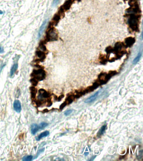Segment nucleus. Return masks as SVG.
Here are the masks:
<instances>
[{"label": "nucleus", "mask_w": 143, "mask_h": 161, "mask_svg": "<svg viewBox=\"0 0 143 161\" xmlns=\"http://www.w3.org/2000/svg\"><path fill=\"white\" fill-rule=\"evenodd\" d=\"M31 76L33 77L34 79L38 81H41L45 79L46 76V72L42 69L38 70H35L31 74Z\"/></svg>", "instance_id": "1"}, {"label": "nucleus", "mask_w": 143, "mask_h": 161, "mask_svg": "<svg viewBox=\"0 0 143 161\" xmlns=\"http://www.w3.org/2000/svg\"><path fill=\"white\" fill-rule=\"evenodd\" d=\"M58 39V34L53 28H51L46 34V40L47 41H56Z\"/></svg>", "instance_id": "2"}, {"label": "nucleus", "mask_w": 143, "mask_h": 161, "mask_svg": "<svg viewBox=\"0 0 143 161\" xmlns=\"http://www.w3.org/2000/svg\"><path fill=\"white\" fill-rule=\"evenodd\" d=\"M14 109L17 113H20L22 110L21 103L19 100H15L14 103Z\"/></svg>", "instance_id": "3"}, {"label": "nucleus", "mask_w": 143, "mask_h": 161, "mask_svg": "<svg viewBox=\"0 0 143 161\" xmlns=\"http://www.w3.org/2000/svg\"><path fill=\"white\" fill-rule=\"evenodd\" d=\"M49 94L45 90L43 89H40L39 90V94L38 97V99L40 100H42V99L46 98L49 97Z\"/></svg>", "instance_id": "4"}, {"label": "nucleus", "mask_w": 143, "mask_h": 161, "mask_svg": "<svg viewBox=\"0 0 143 161\" xmlns=\"http://www.w3.org/2000/svg\"><path fill=\"white\" fill-rule=\"evenodd\" d=\"M100 92L99 91L96 92L95 93V94H94L93 95H91V96L90 97L88 98L87 99H86L85 101V103H92V102H93L94 101H95V99H96V98L98 96Z\"/></svg>", "instance_id": "5"}, {"label": "nucleus", "mask_w": 143, "mask_h": 161, "mask_svg": "<svg viewBox=\"0 0 143 161\" xmlns=\"http://www.w3.org/2000/svg\"><path fill=\"white\" fill-rule=\"evenodd\" d=\"M36 54L37 55V57L38 58V60L41 61L42 60H44L45 58L46 57V54L42 50H37L36 52Z\"/></svg>", "instance_id": "6"}, {"label": "nucleus", "mask_w": 143, "mask_h": 161, "mask_svg": "<svg viewBox=\"0 0 143 161\" xmlns=\"http://www.w3.org/2000/svg\"><path fill=\"white\" fill-rule=\"evenodd\" d=\"M47 20H45V21H44L43 23L42 24V25H41V27H40L38 34V38H40L41 36H42V34L43 33L45 28H46V25H47Z\"/></svg>", "instance_id": "7"}, {"label": "nucleus", "mask_w": 143, "mask_h": 161, "mask_svg": "<svg viewBox=\"0 0 143 161\" xmlns=\"http://www.w3.org/2000/svg\"><path fill=\"white\" fill-rule=\"evenodd\" d=\"M40 130L39 125L36 124L32 125L31 126V132L32 135H35Z\"/></svg>", "instance_id": "8"}, {"label": "nucleus", "mask_w": 143, "mask_h": 161, "mask_svg": "<svg viewBox=\"0 0 143 161\" xmlns=\"http://www.w3.org/2000/svg\"><path fill=\"white\" fill-rule=\"evenodd\" d=\"M18 68V64H14L12 68H11L10 70V76L11 77L14 76L15 73L17 71V69Z\"/></svg>", "instance_id": "9"}, {"label": "nucleus", "mask_w": 143, "mask_h": 161, "mask_svg": "<svg viewBox=\"0 0 143 161\" xmlns=\"http://www.w3.org/2000/svg\"><path fill=\"white\" fill-rule=\"evenodd\" d=\"M49 134L50 132L48 131H45L42 132L41 134H40L38 136L36 137V140L37 141H40L42 138L47 136Z\"/></svg>", "instance_id": "10"}, {"label": "nucleus", "mask_w": 143, "mask_h": 161, "mask_svg": "<svg viewBox=\"0 0 143 161\" xmlns=\"http://www.w3.org/2000/svg\"><path fill=\"white\" fill-rule=\"evenodd\" d=\"M107 128V126L106 125H104L102 126L100 128V130H99L98 132L97 133V136L100 137L102 135L105 133V130H106Z\"/></svg>", "instance_id": "11"}, {"label": "nucleus", "mask_w": 143, "mask_h": 161, "mask_svg": "<svg viewBox=\"0 0 143 161\" xmlns=\"http://www.w3.org/2000/svg\"><path fill=\"white\" fill-rule=\"evenodd\" d=\"M30 90L31 92V94H32V98H35V97H36V94H37V89H36L34 87H32L30 88Z\"/></svg>", "instance_id": "12"}, {"label": "nucleus", "mask_w": 143, "mask_h": 161, "mask_svg": "<svg viewBox=\"0 0 143 161\" xmlns=\"http://www.w3.org/2000/svg\"><path fill=\"white\" fill-rule=\"evenodd\" d=\"M141 56V53H139V54H138L137 56L136 57V58H135V59H134V61H133V64H137L139 61V60H140V57Z\"/></svg>", "instance_id": "13"}, {"label": "nucleus", "mask_w": 143, "mask_h": 161, "mask_svg": "<svg viewBox=\"0 0 143 161\" xmlns=\"http://www.w3.org/2000/svg\"><path fill=\"white\" fill-rule=\"evenodd\" d=\"M32 159H33V157L32 155H30L24 157L22 160L25 161H30L32 160Z\"/></svg>", "instance_id": "14"}, {"label": "nucleus", "mask_w": 143, "mask_h": 161, "mask_svg": "<svg viewBox=\"0 0 143 161\" xmlns=\"http://www.w3.org/2000/svg\"><path fill=\"white\" fill-rule=\"evenodd\" d=\"M48 125V124L47 123H45V122H42L39 125L40 129H43L44 128H46Z\"/></svg>", "instance_id": "15"}, {"label": "nucleus", "mask_w": 143, "mask_h": 161, "mask_svg": "<svg viewBox=\"0 0 143 161\" xmlns=\"http://www.w3.org/2000/svg\"><path fill=\"white\" fill-rule=\"evenodd\" d=\"M31 82L32 83V84H33V85L36 86L37 84V83H38V82H37V80H36V79H32L30 80Z\"/></svg>", "instance_id": "16"}, {"label": "nucleus", "mask_w": 143, "mask_h": 161, "mask_svg": "<svg viewBox=\"0 0 143 161\" xmlns=\"http://www.w3.org/2000/svg\"><path fill=\"white\" fill-rule=\"evenodd\" d=\"M129 39H130V40H127L126 41L127 42V44H129V45H132V44L134 43V40L132 38Z\"/></svg>", "instance_id": "17"}, {"label": "nucleus", "mask_w": 143, "mask_h": 161, "mask_svg": "<svg viewBox=\"0 0 143 161\" xmlns=\"http://www.w3.org/2000/svg\"><path fill=\"white\" fill-rule=\"evenodd\" d=\"M72 110H71V109L66 111L64 113L65 115L68 116L69 115V114H71V113H72Z\"/></svg>", "instance_id": "18"}, {"label": "nucleus", "mask_w": 143, "mask_h": 161, "mask_svg": "<svg viewBox=\"0 0 143 161\" xmlns=\"http://www.w3.org/2000/svg\"><path fill=\"white\" fill-rule=\"evenodd\" d=\"M61 0H53V3H52V5L53 6H56L58 3Z\"/></svg>", "instance_id": "19"}, {"label": "nucleus", "mask_w": 143, "mask_h": 161, "mask_svg": "<svg viewBox=\"0 0 143 161\" xmlns=\"http://www.w3.org/2000/svg\"><path fill=\"white\" fill-rule=\"evenodd\" d=\"M3 53V50L1 47H0V53Z\"/></svg>", "instance_id": "20"}, {"label": "nucleus", "mask_w": 143, "mask_h": 161, "mask_svg": "<svg viewBox=\"0 0 143 161\" xmlns=\"http://www.w3.org/2000/svg\"><path fill=\"white\" fill-rule=\"evenodd\" d=\"M3 14V12L2 11H1V10H0V15Z\"/></svg>", "instance_id": "21"}]
</instances>
